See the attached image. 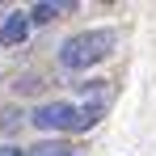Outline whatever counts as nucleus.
I'll list each match as a JSON object with an SVG mask.
<instances>
[{"label":"nucleus","instance_id":"obj_4","mask_svg":"<svg viewBox=\"0 0 156 156\" xmlns=\"http://www.w3.org/2000/svg\"><path fill=\"white\" fill-rule=\"evenodd\" d=\"M68 9H72V4H47V0H42V4H34V9H30V21L47 26V21H55V13H68Z\"/></svg>","mask_w":156,"mask_h":156},{"label":"nucleus","instance_id":"obj_1","mask_svg":"<svg viewBox=\"0 0 156 156\" xmlns=\"http://www.w3.org/2000/svg\"><path fill=\"white\" fill-rule=\"evenodd\" d=\"M114 30H84V34H72L63 47H59V63L63 68H72V72H80V68H89V63H101L105 55L114 51Z\"/></svg>","mask_w":156,"mask_h":156},{"label":"nucleus","instance_id":"obj_2","mask_svg":"<svg viewBox=\"0 0 156 156\" xmlns=\"http://www.w3.org/2000/svg\"><path fill=\"white\" fill-rule=\"evenodd\" d=\"M30 122L38 131H80V110L68 101H47L30 114Z\"/></svg>","mask_w":156,"mask_h":156},{"label":"nucleus","instance_id":"obj_7","mask_svg":"<svg viewBox=\"0 0 156 156\" xmlns=\"http://www.w3.org/2000/svg\"><path fill=\"white\" fill-rule=\"evenodd\" d=\"M0 156H21V148H13V144H0Z\"/></svg>","mask_w":156,"mask_h":156},{"label":"nucleus","instance_id":"obj_3","mask_svg":"<svg viewBox=\"0 0 156 156\" xmlns=\"http://www.w3.org/2000/svg\"><path fill=\"white\" fill-rule=\"evenodd\" d=\"M30 26H34L30 13H9V17L0 21V42H4V47H21L30 38Z\"/></svg>","mask_w":156,"mask_h":156},{"label":"nucleus","instance_id":"obj_6","mask_svg":"<svg viewBox=\"0 0 156 156\" xmlns=\"http://www.w3.org/2000/svg\"><path fill=\"white\" fill-rule=\"evenodd\" d=\"M26 156H72V148H68V144H38V148L26 152Z\"/></svg>","mask_w":156,"mask_h":156},{"label":"nucleus","instance_id":"obj_5","mask_svg":"<svg viewBox=\"0 0 156 156\" xmlns=\"http://www.w3.org/2000/svg\"><path fill=\"white\" fill-rule=\"evenodd\" d=\"M21 118H26V114H21L17 105H4V110H0V135H13V131L21 127Z\"/></svg>","mask_w":156,"mask_h":156}]
</instances>
